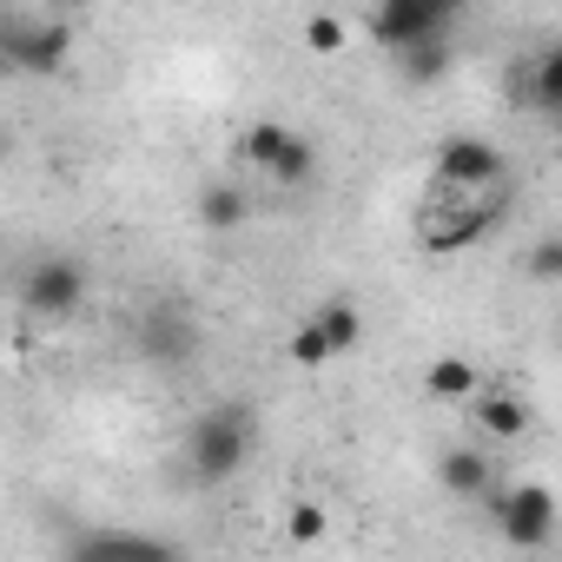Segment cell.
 Returning a JSON list of instances; mask_svg holds the SVG:
<instances>
[{"instance_id": "9", "label": "cell", "mask_w": 562, "mask_h": 562, "mask_svg": "<svg viewBox=\"0 0 562 562\" xmlns=\"http://www.w3.org/2000/svg\"><path fill=\"white\" fill-rule=\"evenodd\" d=\"M470 424H476L490 443H516V437H529V404H522L516 391H476V397H470Z\"/></svg>"}, {"instance_id": "18", "label": "cell", "mask_w": 562, "mask_h": 562, "mask_svg": "<svg viewBox=\"0 0 562 562\" xmlns=\"http://www.w3.org/2000/svg\"><path fill=\"white\" fill-rule=\"evenodd\" d=\"M299 34H305V47H312V54H345V41H351V27H345L338 14H305V27H299Z\"/></svg>"}, {"instance_id": "14", "label": "cell", "mask_w": 562, "mask_h": 562, "mask_svg": "<svg viewBox=\"0 0 562 562\" xmlns=\"http://www.w3.org/2000/svg\"><path fill=\"white\" fill-rule=\"evenodd\" d=\"M292 139H299L292 126H278V120H251V126L238 133V153H245V166H258V172L271 179V172H278V159L292 153Z\"/></svg>"}, {"instance_id": "20", "label": "cell", "mask_w": 562, "mask_h": 562, "mask_svg": "<svg viewBox=\"0 0 562 562\" xmlns=\"http://www.w3.org/2000/svg\"><path fill=\"white\" fill-rule=\"evenodd\" d=\"M292 364H299V371H325V364H331V351H325V338H318L312 318H299V331H292Z\"/></svg>"}, {"instance_id": "21", "label": "cell", "mask_w": 562, "mask_h": 562, "mask_svg": "<svg viewBox=\"0 0 562 562\" xmlns=\"http://www.w3.org/2000/svg\"><path fill=\"white\" fill-rule=\"evenodd\" d=\"M325 529H331L325 503H292V516H285V536L292 542H325Z\"/></svg>"}, {"instance_id": "23", "label": "cell", "mask_w": 562, "mask_h": 562, "mask_svg": "<svg viewBox=\"0 0 562 562\" xmlns=\"http://www.w3.org/2000/svg\"><path fill=\"white\" fill-rule=\"evenodd\" d=\"M0 159H8V133H0Z\"/></svg>"}, {"instance_id": "2", "label": "cell", "mask_w": 562, "mask_h": 562, "mask_svg": "<svg viewBox=\"0 0 562 562\" xmlns=\"http://www.w3.org/2000/svg\"><path fill=\"white\" fill-rule=\"evenodd\" d=\"M509 199H516V186L503 179V186H490V192H457V205H430V212H424V245H430V251H463V245H476L483 232H496V218L509 212Z\"/></svg>"}, {"instance_id": "4", "label": "cell", "mask_w": 562, "mask_h": 562, "mask_svg": "<svg viewBox=\"0 0 562 562\" xmlns=\"http://www.w3.org/2000/svg\"><path fill=\"white\" fill-rule=\"evenodd\" d=\"M509 179V159H503V146L496 139H483V133H457V139H443L437 146V186L450 192H490V186H503Z\"/></svg>"}, {"instance_id": "16", "label": "cell", "mask_w": 562, "mask_h": 562, "mask_svg": "<svg viewBox=\"0 0 562 562\" xmlns=\"http://www.w3.org/2000/svg\"><path fill=\"white\" fill-rule=\"evenodd\" d=\"M87 562H179V549L146 542V536H106V542L87 549Z\"/></svg>"}, {"instance_id": "12", "label": "cell", "mask_w": 562, "mask_h": 562, "mask_svg": "<svg viewBox=\"0 0 562 562\" xmlns=\"http://www.w3.org/2000/svg\"><path fill=\"white\" fill-rule=\"evenodd\" d=\"M437 476H443L450 496H490V490H496V463H490L483 450H443Z\"/></svg>"}, {"instance_id": "1", "label": "cell", "mask_w": 562, "mask_h": 562, "mask_svg": "<svg viewBox=\"0 0 562 562\" xmlns=\"http://www.w3.org/2000/svg\"><path fill=\"white\" fill-rule=\"evenodd\" d=\"M251 450V411L245 404H212L186 430V470L192 483H225Z\"/></svg>"}, {"instance_id": "19", "label": "cell", "mask_w": 562, "mask_h": 562, "mask_svg": "<svg viewBox=\"0 0 562 562\" xmlns=\"http://www.w3.org/2000/svg\"><path fill=\"white\" fill-rule=\"evenodd\" d=\"M312 172H318V146H312V139L299 133V139H292V153L278 159V172H271V179H278V186H305Z\"/></svg>"}, {"instance_id": "7", "label": "cell", "mask_w": 562, "mask_h": 562, "mask_svg": "<svg viewBox=\"0 0 562 562\" xmlns=\"http://www.w3.org/2000/svg\"><path fill=\"white\" fill-rule=\"evenodd\" d=\"M21 305L34 318H74L87 305V265L80 258H41L27 278H21Z\"/></svg>"}, {"instance_id": "8", "label": "cell", "mask_w": 562, "mask_h": 562, "mask_svg": "<svg viewBox=\"0 0 562 562\" xmlns=\"http://www.w3.org/2000/svg\"><path fill=\"white\" fill-rule=\"evenodd\" d=\"M133 345H139V358H146V364L179 371V364H192V351H199V325H192L186 312L159 305V312H146V318L133 325Z\"/></svg>"}, {"instance_id": "22", "label": "cell", "mask_w": 562, "mask_h": 562, "mask_svg": "<svg viewBox=\"0 0 562 562\" xmlns=\"http://www.w3.org/2000/svg\"><path fill=\"white\" fill-rule=\"evenodd\" d=\"M529 271H536V278H555V271H562V245H555V238H542V245L529 251Z\"/></svg>"}, {"instance_id": "5", "label": "cell", "mask_w": 562, "mask_h": 562, "mask_svg": "<svg viewBox=\"0 0 562 562\" xmlns=\"http://www.w3.org/2000/svg\"><path fill=\"white\" fill-rule=\"evenodd\" d=\"M490 503H496V522L516 549H549V536H555V490L549 483H509V490L496 483Z\"/></svg>"}, {"instance_id": "24", "label": "cell", "mask_w": 562, "mask_h": 562, "mask_svg": "<svg viewBox=\"0 0 562 562\" xmlns=\"http://www.w3.org/2000/svg\"><path fill=\"white\" fill-rule=\"evenodd\" d=\"M0 67H8V47H0Z\"/></svg>"}, {"instance_id": "6", "label": "cell", "mask_w": 562, "mask_h": 562, "mask_svg": "<svg viewBox=\"0 0 562 562\" xmlns=\"http://www.w3.org/2000/svg\"><path fill=\"white\" fill-rule=\"evenodd\" d=\"M371 41L384 47V54H411V47H424V41H443V27H450V8L443 0H384V8H371Z\"/></svg>"}, {"instance_id": "3", "label": "cell", "mask_w": 562, "mask_h": 562, "mask_svg": "<svg viewBox=\"0 0 562 562\" xmlns=\"http://www.w3.org/2000/svg\"><path fill=\"white\" fill-rule=\"evenodd\" d=\"M0 47H8V67H21V74H60L74 60V21H60V14L0 21Z\"/></svg>"}, {"instance_id": "17", "label": "cell", "mask_w": 562, "mask_h": 562, "mask_svg": "<svg viewBox=\"0 0 562 562\" xmlns=\"http://www.w3.org/2000/svg\"><path fill=\"white\" fill-rule=\"evenodd\" d=\"M397 74H404L411 87H430V80H443V74H450V47H443V41H424V47L397 54Z\"/></svg>"}, {"instance_id": "11", "label": "cell", "mask_w": 562, "mask_h": 562, "mask_svg": "<svg viewBox=\"0 0 562 562\" xmlns=\"http://www.w3.org/2000/svg\"><path fill=\"white\" fill-rule=\"evenodd\" d=\"M192 218H199L205 232H238V225L251 218V199H245V186H232V179H212V186L199 192Z\"/></svg>"}, {"instance_id": "15", "label": "cell", "mask_w": 562, "mask_h": 562, "mask_svg": "<svg viewBox=\"0 0 562 562\" xmlns=\"http://www.w3.org/2000/svg\"><path fill=\"white\" fill-rule=\"evenodd\" d=\"M522 100H529L536 113H555V106H562V54H555V47L529 60V74H522Z\"/></svg>"}, {"instance_id": "10", "label": "cell", "mask_w": 562, "mask_h": 562, "mask_svg": "<svg viewBox=\"0 0 562 562\" xmlns=\"http://www.w3.org/2000/svg\"><path fill=\"white\" fill-rule=\"evenodd\" d=\"M476 391H483V371H476L470 358L450 351V358H430V364H424V397H437V404H470Z\"/></svg>"}, {"instance_id": "13", "label": "cell", "mask_w": 562, "mask_h": 562, "mask_svg": "<svg viewBox=\"0 0 562 562\" xmlns=\"http://www.w3.org/2000/svg\"><path fill=\"white\" fill-rule=\"evenodd\" d=\"M312 325H318V338H325V351H331V358L358 351V338H364V312H358L351 299H325V305L312 312Z\"/></svg>"}]
</instances>
